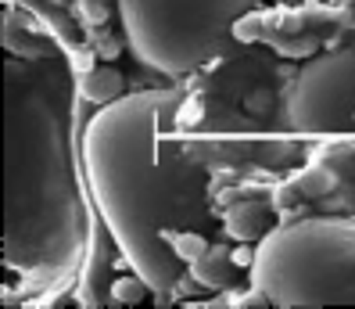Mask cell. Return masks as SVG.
Wrapping results in <instances>:
<instances>
[{"instance_id":"obj_1","label":"cell","mask_w":355,"mask_h":309,"mask_svg":"<svg viewBox=\"0 0 355 309\" xmlns=\"http://www.w3.org/2000/svg\"><path fill=\"white\" fill-rule=\"evenodd\" d=\"M187 87L119 94L83 119V173L94 212L130 270L155 295L191 281V266L226 241L212 205V169L180 148Z\"/></svg>"},{"instance_id":"obj_2","label":"cell","mask_w":355,"mask_h":309,"mask_svg":"<svg viewBox=\"0 0 355 309\" xmlns=\"http://www.w3.org/2000/svg\"><path fill=\"white\" fill-rule=\"evenodd\" d=\"M83 83L72 58L40 44L4 54V281L47 302L87 262L101 223L83 173Z\"/></svg>"},{"instance_id":"obj_3","label":"cell","mask_w":355,"mask_h":309,"mask_svg":"<svg viewBox=\"0 0 355 309\" xmlns=\"http://www.w3.org/2000/svg\"><path fill=\"white\" fill-rule=\"evenodd\" d=\"M248 281L277 309L355 306V216L273 223L252 249Z\"/></svg>"},{"instance_id":"obj_4","label":"cell","mask_w":355,"mask_h":309,"mask_svg":"<svg viewBox=\"0 0 355 309\" xmlns=\"http://www.w3.org/2000/svg\"><path fill=\"white\" fill-rule=\"evenodd\" d=\"M255 4L259 0H115L133 58L169 79L241 54L237 26Z\"/></svg>"},{"instance_id":"obj_5","label":"cell","mask_w":355,"mask_h":309,"mask_svg":"<svg viewBox=\"0 0 355 309\" xmlns=\"http://www.w3.org/2000/svg\"><path fill=\"white\" fill-rule=\"evenodd\" d=\"M355 119V51L320 54L298 72L287 94L295 133H338Z\"/></svg>"},{"instance_id":"obj_6","label":"cell","mask_w":355,"mask_h":309,"mask_svg":"<svg viewBox=\"0 0 355 309\" xmlns=\"http://www.w3.org/2000/svg\"><path fill=\"white\" fill-rule=\"evenodd\" d=\"M237 270H241V262H237L234 249L223 241V244H216V249H208V252L191 266V281H194V284H205V287H226L230 277H234Z\"/></svg>"},{"instance_id":"obj_7","label":"cell","mask_w":355,"mask_h":309,"mask_svg":"<svg viewBox=\"0 0 355 309\" xmlns=\"http://www.w3.org/2000/svg\"><path fill=\"white\" fill-rule=\"evenodd\" d=\"M115 83H119V76H115L112 69L94 72L90 83H83V97H94V105H104V101L119 97V94H115Z\"/></svg>"},{"instance_id":"obj_8","label":"cell","mask_w":355,"mask_h":309,"mask_svg":"<svg viewBox=\"0 0 355 309\" xmlns=\"http://www.w3.org/2000/svg\"><path fill=\"white\" fill-rule=\"evenodd\" d=\"M148 292H151V287L144 284L137 274H133V277H126V281H115V284H112V295H115V302H140Z\"/></svg>"}]
</instances>
